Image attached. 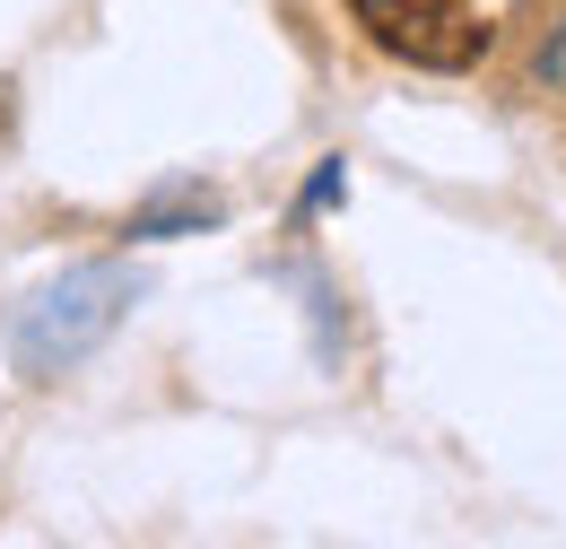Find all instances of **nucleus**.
I'll list each match as a JSON object with an SVG mask.
<instances>
[{
    "label": "nucleus",
    "mask_w": 566,
    "mask_h": 549,
    "mask_svg": "<svg viewBox=\"0 0 566 549\" xmlns=\"http://www.w3.org/2000/svg\"><path fill=\"white\" fill-rule=\"evenodd\" d=\"M332 201H340V157H332V166L305 184V209H332Z\"/></svg>",
    "instance_id": "obj_5"
},
{
    "label": "nucleus",
    "mask_w": 566,
    "mask_h": 549,
    "mask_svg": "<svg viewBox=\"0 0 566 549\" xmlns=\"http://www.w3.org/2000/svg\"><path fill=\"white\" fill-rule=\"evenodd\" d=\"M218 218H227V209H218L210 193H175V201H148L140 218H132V236H148V245H157V236H192V227H218Z\"/></svg>",
    "instance_id": "obj_3"
},
{
    "label": "nucleus",
    "mask_w": 566,
    "mask_h": 549,
    "mask_svg": "<svg viewBox=\"0 0 566 549\" xmlns=\"http://www.w3.org/2000/svg\"><path fill=\"white\" fill-rule=\"evenodd\" d=\"M140 305V279L123 262H87V271H62L27 314H18V375H62L78 366L96 341H114V323Z\"/></svg>",
    "instance_id": "obj_1"
},
{
    "label": "nucleus",
    "mask_w": 566,
    "mask_h": 549,
    "mask_svg": "<svg viewBox=\"0 0 566 549\" xmlns=\"http://www.w3.org/2000/svg\"><path fill=\"white\" fill-rule=\"evenodd\" d=\"M349 18L392 53V62L444 70V79L480 70V62H489V44H496V27L471 9V0H349Z\"/></svg>",
    "instance_id": "obj_2"
},
{
    "label": "nucleus",
    "mask_w": 566,
    "mask_h": 549,
    "mask_svg": "<svg viewBox=\"0 0 566 549\" xmlns=\"http://www.w3.org/2000/svg\"><path fill=\"white\" fill-rule=\"evenodd\" d=\"M541 87H558V96H566V27L541 44Z\"/></svg>",
    "instance_id": "obj_4"
}]
</instances>
